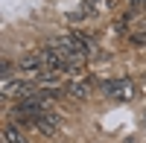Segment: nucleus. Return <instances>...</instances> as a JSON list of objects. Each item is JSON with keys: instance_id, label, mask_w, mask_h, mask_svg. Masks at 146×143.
<instances>
[{"instance_id": "obj_4", "label": "nucleus", "mask_w": 146, "mask_h": 143, "mask_svg": "<svg viewBox=\"0 0 146 143\" xmlns=\"http://www.w3.org/2000/svg\"><path fill=\"white\" fill-rule=\"evenodd\" d=\"M3 143H29V140H27V134H23L18 126H6L3 128Z\"/></svg>"}, {"instance_id": "obj_3", "label": "nucleus", "mask_w": 146, "mask_h": 143, "mask_svg": "<svg viewBox=\"0 0 146 143\" xmlns=\"http://www.w3.org/2000/svg\"><path fill=\"white\" fill-rule=\"evenodd\" d=\"M64 93H67V97H73V99H88L91 97V85H88V82H67V85H64Z\"/></svg>"}, {"instance_id": "obj_2", "label": "nucleus", "mask_w": 146, "mask_h": 143, "mask_svg": "<svg viewBox=\"0 0 146 143\" xmlns=\"http://www.w3.org/2000/svg\"><path fill=\"white\" fill-rule=\"evenodd\" d=\"M105 93H111L114 99L126 102V99L135 97V85H131L129 79H117V82H108V85H105Z\"/></svg>"}, {"instance_id": "obj_1", "label": "nucleus", "mask_w": 146, "mask_h": 143, "mask_svg": "<svg viewBox=\"0 0 146 143\" xmlns=\"http://www.w3.org/2000/svg\"><path fill=\"white\" fill-rule=\"evenodd\" d=\"M18 70H21V73H27V76H35V79H38L47 67H44L41 53H29V56H23L21 62H18Z\"/></svg>"}]
</instances>
